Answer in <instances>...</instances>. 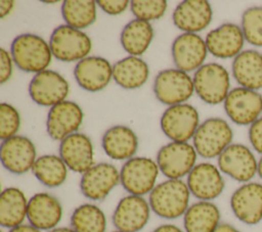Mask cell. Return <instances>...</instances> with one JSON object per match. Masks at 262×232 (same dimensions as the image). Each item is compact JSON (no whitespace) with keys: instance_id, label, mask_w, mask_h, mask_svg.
<instances>
[{"instance_id":"39","label":"cell","mask_w":262,"mask_h":232,"mask_svg":"<svg viewBox=\"0 0 262 232\" xmlns=\"http://www.w3.org/2000/svg\"><path fill=\"white\" fill-rule=\"evenodd\" d=\"M0 83L4 84L7 82L12 75V63L13 59L10 52L1 48L0 50Z\"/></svg>"},{"instance_id":"11","label":"cell","mask_w":262,"mask_h":232,"mask_svg":"<svg viewBox=\"0 0 262 232\" xmlns=\"http://www.w3.org/2000/svg\"><path fill=\"white\" fill-rule=\"evenodd\" d=\"M227 117L236 125L251 126L262 113V95L259 91L235 87L223 102Z\"/></svg>"},{"instance_id":"13","label":"cell","mask_w":262,"mask_h":232,"mask_svg":"<svg viewBox=\"0 0 262 232\" xmlns=\"http://www.w3.org/2000/svg\"><path fill=\"white\" fill-rule=\"evenodd\" d=\"M229 204L234 217L245 225L262 221V182L243 183L231 194Z\"/></svg>"},{"instance_id":"47","label":"cell","mask_w":262,"mask_h":232,"mask_svg":"<svg viewBox=\"0 0 262 232\" xmlns=\"http://www.w3.org/2000/svg\"><path fill=\"white\" fill-rule=\"evenodd\" d=\"M112 232H122V231H119V230H116V229H115V230L112 231Z\"/></svg>"},{"instance_id":"28","label":"cell","mask_w":262,"mask_h":232,"mask_svg":"<svg viewBox=\"0 0 262 232\" xmlns=\"http://www.w3.org/2000/svg\"><path fill=\"white\" fill-rule=\"evenodd\" d=\"M28 202L24 191L10 186L2 190L0 194V225L2 228L12 229L25 224L28 213Z\"/></svg>"},{"instance_id":"5","label":"cell","mask_w":262,"mask_h":232,"mask_svg":"<svg viewBox=\"0 0 262 232\" xmlns=\"http://www.w3.org/2000/svg\"><path fill=\"white\" fill-rule=\"evenodd\" d=\"M192 80L196 95L211 105L224 102L231 90L228 71L217 62L203 64L194 72Z\"/></svg>"},{"instance_id":"20","label":"cell","mask_w":262,"mask_h":232,"mask_svg":"<svg viewBox=\"0 0 262 232\" xmlns=\"http://www.w3.org/2000/svg\"><path fill=\"white\" fill-rule=\"evenodd\" d=\"M62 219V205L59 199L48 192H38L29 198L27 220L40 231H50Z\"/></svg>"},{"instance_id":"29","label":"cell","mask_w":262,"mask_h":232,"mask_svg":"<svg viewBox=\"0 0 262 232\" xmlns=\"http://www.w3.org/2000/svg\"><path fill=\"white\" fill-rule=\"evenodd\" d=\"M148 77V64L139 56L129 55L113 65V79L123 89L140 88L145 84Z\"/></svg>"},{"instance_id":"35","label":"cell","mask_w":262,"mask_h":232,"mask_svg":"<svg viewBox=\"0 0 262 232\" xmlns=\"http://www.w3.org/2000/svg\"><path fill=\"white\" fill-rule=\"evenodd\" d=\"M130 7L135 18L149 21L161 18L168 5L165 0H133L130 2Z\"/></svg>"},{"instance_id":"4","label":"cell","mask_w":262,"mask_h":232,"mask_svg":"<svg viewBox=\"0 0 262 232\" xmlns=\"http://www.w3.org/2000/svg\"><path fill=\"white\" fill-rule=\"evenodd\" d=\"M160 169L156 160L146 156H134L126 160L120 170V184L128 194L144 196L157 185Z\"/></svg>"},{"instance_id":"19","label":"cell","mask_w":262,"mask_h":232,"mask_svg":"<svg viewBox=\"0 0 262 232\" xmlns=\"http://www.w3.org/2000/svg\"><path fill=\"white\" fill-rule=\"evenodd\" d=\"M171 53L176 68L189 73L205 64L208 48L205 40L200 35L182 33L174 39Z\"/></svg>"},{"instance_id":"17","label":"cell","mask_w":262,"mask_h":232,"mask_svg":"<svg viewBox=\"0 0 262 232\" xmlns=\"http://www.w3.org/2000/svg\"><path fill=\"white\" fill-rule=\"evenodd\" d=\"M2 166L14 175H23L32 168L37 159V151L33 141L21 135L2 140L0 146Z\"/></svg>"},{"instance_id":"14","label":"cell","mask_w":262,"mask_h":232,"mask_svg":"<svg viewBox=\"0 0 262 232\" xmlns=\"http://www.w3.org/2000/svg\"><path fill=\"white\" fill-rule=\"evenodd\" d=\"M186 184L192 196L205 201H213L225 188L222 172L217 165L209 161L196 164L187 175Z\"/></svg>"},{"instance_id":"9","label":"cell","mask_w":262,"mask_h":232,"mask_svg":"<svg viewBox=\"0 0 262 232\" xmlns=\"http://www.w3.org/2000/svg\"><path fill=\"white\" fill-rule=\"evenodd\" d=\"M217 166L223 175L243 184L253 181L257 175L258 159L247 145L231 143L217 157Z\"/></svg>"},{"instance_id":"25","label":"cell","mask_w":262,"mask_h":232,"mask_svg":"<svg viewBox=\"0 0 262 232\" xmlns=\"http://www.w3.org/2000/svg\"><path fill=\"white\" fill-rule=\"evenodd\" d=\"M101 146L110 158L126 161L134 157L138 148V138L131 128L117 125L104 132Z\"/></svg>"},{"instance_id":"37","label":"cell","mask_w":262,"mask_h":232,"mask_svg":"<svg viewBox=\"0 0 262 232\" xmlns=\"http://www.w3.org/2000/svg\"><path fill=\"white\" fill-rule=\"evenodd\" d=\"M248 136L254 151L262 155V117L249 126Z\"/></svg>"},{"instance_id":"31","label":"cell","mask_w":262,"mask_h":232,"mask_svg":"<svg viewBox=\"0 0 262 232\" xmlns=\"http://www.w3.org/2000/svg\"><path fill=\"white\" fill-rule=\"evenodd\" d=\"M69 169L57 154H44L37 157L32 173L45 187L56 188L62 185L68 178Z\"/></svg>"},{"instance_id":"41","label":"cell","mask_w":262,"mask_h":232,"mask_svg":"<svg viewBox=\"0 0 262 232\" xmlns=\"http://www.w3.org/2000/svg\"><path fill=\"white\" fill-rule=\"evenodd\" d=\"M13 6H14V2L11 0L0 1V17L4 18L6 15H8L13 9Z\"/></svg>"},{"instance_id":"34","label":"cell","mask_w":262,"mask_h":232,"mask_svg":"<svg viewBox=\"0 0 262 232\" xmlns=\"http://www.w3.org/2000/svg\"><path fill=\"white\" fill-rule=\"evenodd\" d=\"M241 28L246 42L262 47V6H251L242 14Z\"/></svg>"},{"instance_id":"21","label":"cell","mask_w":262,"mask_h":232,"mask_svg":"<svg viewBox=\"0 0 262 232\" xmlns=\"http://www.w3.org/2000/svg\"><path fill=\"white\" fill-rule=\"evenodd\" d=\"M205 42L208 52L217 58H234L244 48L245 36L241 26L233 22H224L211 30Z\"/></svg>"},{"instance_id":"8","label":"cell","mask_w":262,"mask_h":232,"mask_svg":"<svg viewBox=\"0 0 262 232\" xmlns=\"http://www.w3.org/2000/svg\"><path fill=\"white\" fill-rule=\"evenodd\" d=\"M194 92L193 80L183 71L167 68L161 71L154 82V93L163 104L172 106L187 101Z\"/></svg>"},{"instance_id":"3","label":"cell","mask_w":262,"mask_h":232,"mask_svg":"<svg viewBox=\"0 0 262 232\" xmlns=\"http://www.w3.org/2000/svg\"><path fill=\"white\" fill-rule=\"evenodd\" d=\"M233 131L230 125L221 118H209L200 124L192 145L198 155L210 159L218 157L231 143Z\"/></svg>"},{"instance_id":"38","label":"cell","mask_w":262,"mask_h":232,"mask_svg":"<svg viewBox=\"0 0 262 232\" xmlns=\"http://www.w3.org/2000/svg\"><path fill=\"white\" fill-rule=\"evenodd\" d=\"M96 4L107 14L119 15L127 9L130 2L127 0H98Z\"/></svg>"},{"instance_id":"27","label":"cell","mask_w":262,"mask_h":232,"mask_svg":"<svg viewBox=\"0 0 262 232\" xmlns=\"http://www.w3.org/2000/svg\"><path fill=\"white\" fill-rule=\"evenodd\" d=\"M184 232H215L221 222V213L213 201L198 200L183 215Z\"/></svg>"},{"instance_id":"10","label":"cell","mask_w":262,"mask_h":232,"mask_svg":"<svg viewBox=\"0 0 262 232\" xmlns=\"http://www.w3.org/2000/svg\"><path fill=\"white\" fill-rule=\"evenodd\" d=\"M160 125L163 133L174 142H187L193 138L200 126L198 109L188 103L169 106L162 114Z\"/></svg>"},{"instance_id":"40","label":"cell","mask_w":262,"mask_h":232,"mask_svg":"<svg viewBox=\"0 0 262 232\" xmlns=\"http://www.w3.org/2000/svg\"><path fill=\"white\" fill-rule=\"evenodd\" d=\"M151 232H184V230L175 224H162L156 227Z\"/></svg>"},{"instance_id":"32","label":"cell","mask_w":262,"mask_h":232,"mask_svg":"<svg viewBox=\"0 0 262 232\" xmlns=\"http://www.w3.org/2000/svg\"><path fill=\"white\" fill-rule=\"evenodd\" d=\"M70 226L76 232H106L107 220L98 205L85 202L73 211Z\"/></svg>"},{"instance_id":"22","label":"cell","mask_w":262,"mask_h":232,"mask_svg":"<svg viewBox=\"0 0 262 232\" xmlns=\"http://www.w3.org/2000/svg\"><path fill=\"white\" fill-rule=\"evenodd\" d=\"M59 156L70 171L83 174L94 166V149L91 139L83 133H74L59 144Z\"/></svg>"},{"instance_id":"15","label":"cell","mask_w":262,"mask_h":232,"mask_svg":"<svg viewBox=\"0 0 262 232\" xmlns=\"http://www.w3.org/2000/svg\"><path fill=\"white\" fill-rule=\"evenodd\" d=\"M120 184V170L110 163H98L82 174L81 193L89 200L100 201Z\"/></svg>"},{"instance_id":"16","label":"cell","mask_w":262,"mask_h":232,"mask_svg":"<svg viewBox=\"0 0 262 232\" xmlns=\"http://www.w3.org/2000/svg\"><path fill=\"white\" fill-rule=\"evenodd\" d=\"M70 91L68 81L57 72L45 69L35 74L29 84L31 99L41 106H53L64 101Z\"/></svg>"},{"instance_id":"1","label":"cell","mask_w":262,"mask_h":232,"mask_svg":"<svg viewBox=\"0 0 262 232\" xmlns=\"http://www.w3.org/2000/svg\"><path fill=\"white\" fill-rule=\"evenodd\" d=\"M191 193L182 179H166L158 183L148 194L151 212L165 220L183 217L187 211Z\"/></svg>"},{"instance_id":"44","label":"cell","mask_w":262,"mask_h":232,"mask_svg":"<svg viewBox=\"0 0 262 232\" xmlns=\"http://www.w3.org/2000/svg\"><path fill=\"white\" fill-rule=\"evenodd\" d=\"M48 232H76L71 226L70 227H56V228H54V229H52V230H50V231H48Z\"/></svg>"},{"instance_id":"45","label":"cell","mask_w":262,"mask_h":232,"mask_svg":"<svg viewBox=\"0 0 262 232\" xmlns=\"http://www.w3.org/2000/svg\"><path fill=\"white\" fill-rule=\"evenodd\" d=\"M257 175L260 178L261 182H262V155L260 156V158L258 159V171H257Z\"/></svg>"},{"instance_id":"42","label":"cell","mask_w":262,"mask_h":232,"mask_svg":"<svg viewBox=\"0 0 262 232\" xmlns=\"http://www.w3.org/2000/svg\"><path fill=\"white\" fill-rule=\"evenodd\" d=\"M7 232H42V231H40L39 229H37L34 226L30 225L29 223L28 224L25 223V224H21V225H19L17 227L9 229Z\"/></svg>"},{"instance_id":"43","label":"cell","mask_w":262,"mask_h":232,"mask_svg":"<svg viewBox=\"0 0 262 232\" xmlns=\"http://www.w3.org/2000/svg\"><path fill=\"white\" fill-rule=\"evenodd\" d=\"M215 232H242V231L229 223H221Z\"/></svg>"},{"instance_id":"18","label":"cell","mask_w":262,"mask_h":232,"mask_svg":"<svg viewBox=\"0 0 262 232\" xmlns=\"http://www.w3.org/2000/svg\"><path fill=\"white\" fill-rule=\"evenodd\" d=\"M84 118L81 106L71 100L61 101L50 107L47 113L46 131L48 136L61 141L66 137L77 133Z\"/></svg>"},{"instance_id":"33","label":"cell","mask_w":262,"mask_h":232,"mask_svg":"<svg viewBox=\"0 0 262 232\" xmlns=\"http://www.w3.org/2000/svg\"><path fill=\"white\" fill-rule=\"evenodd\" d=\"M96 6L93 0H66L61 5V15L66 25L82 31L95 21Z\"/></svg>"},{"instance_id":"24","label":"cell","mask_w":262,"mask_h":232,"mask_svg":"<svg viewBox=\"0 0 262 232\" xmlns=\"http://www.w3.org/2000/svg\"><path fill=\"white\" fill-rule=\"evenodd\" d=\"M213 10L206 0H185L173 11L172 19L175 27L184 33L196 34L205 30L212 21Z\"/></svg>"},{"instance_id":"23","label":"cell","mask_w":262,"mask_h":232,"mask_svg":"<svg viewBox=\"0 0 262 232\" xmlns=\"http://www.w3.org/2000/svg\"><path fill=\"white\" fill-rule=\"evenodd\" d=\"M78 85L89 92L104 89L113 79V65L101 56H87L78 61L74 68Z\"/></svg>"},{"instance_id":"12","label":"cell","mask_w":262,"mask_h":232,"mask_svg":"<svg viewBox=\"0 0 262 232\" xmlns=\"http://www.w3.org/2000/svg\"><path fill=\"white\" fill-rule=\"evenodd\" d=\"M150 213V205L144 196L127 194L118 201L112 216V222L116 230L140 232L147 225Z\"/></svg>"},{"instance_id":"2","label":"cell","mask_w":262,"mask_h":232,"mask_svg":"<svg viewBox=\"0 0 262 232\" xmlns=\"http://www.w3.org/2000/svg\"><path fill=\"white\" fill-rule=\"evenodd\" d=\"M10 54L20 71L35 74L47 69L53 56L50 45L42 37L29 33L13 39Z\"/></svg>"},{"instance_id":"6","label":"cell","mask_w":262,"mask_h":232,"mask_svg":"<svg viewBox=\"0 0 262 232\" xmlns=\"http://www.w3.org/2000/svg\"><path fill=\"white\" fill-rule=\"evenodd\" d=\"M52 55L63 62L80 61L92 48L90 37L81 30L61 25L55 28L49 40Z\"/></svg>"},{"instance_id":"26","label":"cell","mask_w":262,"mask_h":232,"mask_svg":"<svg viewBox=\"0 0 262 232\" xmlns=\"http://www.w3.org/2000/svg\"><path fill=\"white\" fill-rule=\"evenodd\" d=\"M231 73L239 87L262 89V53L255 49L243 50L232 60Z\"/></svg>"},{"instance_id":"7","label":"cell","mask_w":262,"mask_h":232,"mask_svg":"<svg viewBox=\"0 0 262 232\" xmlns=\"http://www.w3.org/2000/svg\"><path fill=\"white\" fill-rule=\"evenodd\" d=\"M196 157L193 145L188 142L171 141L159 149L156 161L160 173L167 179H182L194 168Z\"/></svg>"},{"instance_id":"36","label":"cell","mask_w":262,"mask_h":232,"mask_svg":"<svg viewBox=\"0 0 262 232\" xmlns=\"http://www.w3.org/2000/svg\"><path fill=\"white\" fill-rule=\"evenodd\" d=\"M20 127V115L18 110L10 103L0 104V138L8 139L16 135Z\"/></svg>"},{"instance_id":"46","label":"cell","mask_w":262,"mask_h":232,"mask_svg":"<svg viewBox=\"0 0 262 232\" xmlns=\"http://www.w3.org/2000/svg\"><path fill=\"white\" fill-rule=\"evenodd\" d=\"M43 3H46V4H55V3H57L58 1H52V0H49V1H42Z\"/></svg>"},{"instance_id":"30","label":"cell","mask_w":262,"mask_h":232,"mask_svg":"<svg viewBox=\"0 0 262 232\" xmlns=\"http://www.w3.org/2000/svg\"><path fill=\"white\" fill-rule=\"evenodd\" d=\"M154 29L149 21L134 18L122 30L120 41L123 49L131 56H140L149 47Z\"/></svg>"}]
</instances>
